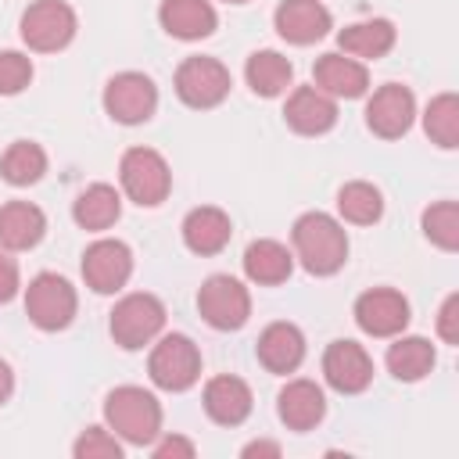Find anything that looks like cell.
Returning a JSON list of instances; mask_svg holds the SVG:
<instances>
[{
    "label": "cell",
    "mask_w": 459,
    "mask_h": 459,
    "mask_svg": "<svg viewBox=\"0 0 459 459\" xmlns=\"http://www.w3.org/2000/svg\"><path fill=\"white\" fill-rule=\"evenodd\" d=\"M226 4H247V0H226Z\"/></svg>",
    "instance_id": "ab89813d"
},
{
    "label": "cell",
    "mask_w": 459,
    "mask_h": 459,
    "mask_svg": "<svg viewBox=\"0 0 459 459\" xmlns=\"http://www.w3.org/2000/svg\"><path fill=\"white\" fill-rule=\"evenodd\" d=\"M18 32L29 50L57 54L75 39L79 18H75L72 4H65V0H32L18 18Z\"/></svg>",
    "instance_id": "277c9868"
},
{
    "label": "cell",
    "mask_w": 459,
    "mask_h": 459,
    "mask_svg": "<svg viewBox=\"0 0 459 459\" xmlns=\"http://www.w3.org/2000/svg\"><path fill=\"white\" fill-rule=\"evenodd\" d=\"M323 380L337 394H362L373 384V359L359 341H330L323 351Z\"/></svg>",
    "instance_id": "5bb4252c"
},
{
    "label": "cell",
    "mask_w": 459,
    "mask_h": 459,
    "mask_svg": "<svg viewBox=\"0 0 459 459\" xmlns=\"http://www.w3.org/2000/svg\"><path fill=\"white\" fill-rule=\"evenodd\" d=\"M201 402H204L208 420H215L219 427H240V423L251 416V409H255V398H251L247 380H240V377H233V373L212 377V380L204 384Z\"/></svg>",
    "instance_id": "d6986e66"
},
{
    "label": "cell",
    "mask_w": 459,
    "mask_h": 459,
    "mask_svg": "<svg viewBox=\"0 0 459 459\" xmlns=\"http://www.w3.org/2000/svg\"><path fill=\"white\" fill-rule=\"evenodd\" d=\"M14 394V369L7 366V359H0V405Z\"/></svg>",
    "instance_id": "f35d334b"
},
{
    "label": "cell",
    "mask_w": 459,
    "mask_h": 459,
    "mask_svg": "<svg viewBox=\"0 0 459 459\" xmlns=\"http://www.w3.org/2000/svg\"><path fill=\"white\" fill-rule=\"evenodd\" d=\"M47 172V151L36 140H14L0 154V176L11 186H32Z\"/></svg>",
    "instance_id": "f1b7e54d"
},
{
    "label": "cell",
    "mask_w": 459,
    "mask_h": 459,
    "mask_svg": "<svg viewBox=\"0 0 459 459\" xmlns=\"http://www.w3.org/2000/svg\"><path fill=\"white\" fill-rule=\"evenodd\" d=\"M351 316L369 337H398L409 326V298L394 287H369L355 298Z\"/></svg>",
    "instance_id": "7c38bea8"
},
{
    "label": "cell",
    "mask_w": 459,
    "mask_h": 459,
    "mask_svg": "<svg viewBox=\"0 0 459 459\" xmlns=\"http://www.w3.org/2000/svg\"><path fill=\"white\" fill-rule=\"evenodd\" d=\"M312 79H316L312 86H319L333 100H359L369 90V68H366V61H355V57H348L341 50L319 54L316 65H312Z\"/></svg>",
    "instance_id": "9a60e30c"
},
{
    "label": "cell",
    "mask_w": 459,
    "mask_h": 459,
    "mask_svg": "<svg viewBox=\"0 0 459 459\" xmlns=\"http://www.w3.org/2000/svg\"><path fill=\"white\" fill-rule=\"evenodd\" d=\"M437 337L445 344H459V294H448L437 308Z\"/></svg>",
    "instance_id": "d590c367"
},
{
    "label": "cell",
    "mask_w": 459,
    "mask_h": 459,
    "mask_svg": "<svg viewBox=\"0 0 459 459\" xmlns=\"http://www.w3.org/2000/svg\"><path fill=\"white\" fill-rule=\"evenodd\" d=\"M420 226L434 247H441V251L459 247V204L455 201H434L430 208H423Z\"/></svg>",
    "instance_id": "1f68e13d"
},
{
    "label": "cell",
    "mask_w": 459,
    "mask_h": 459,
    "mask_svg": "<svg viewBox=\"0 0 459 459\" xmlns=\"http://www.w3.org/2000/svg\"><path fill=\"white\" fill-rule=\"evenodd\" d=\"M384 362H387V373L394 377V380H402V384H416V380H423L430 369H434V362H437V355H434V344L427 341V337H394L391 344H387V355H384Z\"/></svg>",
    "instance_id": "4316f807"
},
{
    "label": "cell",
    "mask_w": 459,
    "mask_h": 459,
    "mask_svg": "<svg viewBox=\"0 0 459 459\" xmlns=\"http://www.w3.org/2000/svg\"><path fill=\"white\" fill-rule=\"evenodd\" d=\"M172 86H176V97H179L186 108L208 111V108H219V104L230 97L233 75H230V68H226L219 57L194 54V57H186V61L176 68Z\"/></svg>",
    "instance_id": "ba28073f"
},
{
    "label": "cell",
    "mask_w": 459,
    "mask_h": 459,
    "mask_svg": "<svg viewBox=\"0 0 459 459\" xmlns=\"http://www.w3.org/2000/svg\"><path fill=\"white\" fill-rule=\"evenodd\" d=\"M147 373L161 391H186L201 380V351L186 333H161L151 348Z\"/></svg>",
    "instance_id": "52a82bcc"
},
{
    "label": "cell",
    "mask_w": 459,
    "mask_h": 459,
    "mask_svg": "<svg viewBox=\"0 0 459 459\" xmlns=\"http://www.w3.org/2000/svg\"><path fill=\"white\" fill-rule=\"evenodd\" d=\"M151 452H154V459H194L197 455V448H194V441L190 437H179V434H158L154 441H151Z\"/></svg>",
    "instance_id": "e575fe53"
},
{
    "label": "cell",
    "mask_w": 459,
    "mask_h": 459,
    "mask_svg": "<svg viewBox=\"0 0 459 459\" xmlns=\"http://www.w3.org/2000/svg\"><path fill=\"white\" fill-rule=\"evenodd\" d=\"M273 25L280 39L294 47H308L333 29V18L319 0H280V7L273 11Z\"/></svg>",
    "instance_id": "2e32d148"
},
{
    "label": "cell",
    "mask_w": 459,
    "mask_h": 459,
    "mask_svg": "<svg viewBox=\"0 0 459 459\" xmlns=\"http://www.w3.org/2000/svg\"><path fill=\"white\" fill-rule=\"evenodd\" d=\"M104 423L122 445L143 448L161 434V402L136 384H122L104 398Z\"/></svg>",
    "instance_id": "7a4b0ae2"
},
{
    "label": "cell",
    "mask_w": 459,
    "mask_h": 459,
    "mask_svg": "<svg viewBox=\"0 0 459 459\" xmlns=\"http://www.w3.org/2000/svg\"><path fill=\"white\" fill-rule=\"evenodd\" d=\"M290 255L312 276H333L348 262V233L326 212H305L290 226Z\"/></svg>",
    "instance_id": "6da1fadb"
},
{
    "label": "cell",
    "mask_w": 459,
    "mask_h": 459,
    "mask_svg": "<svg viewBox=\"0 0 459 459\" xmlns=\"http://www.w3.org/2000/svg\"><path fill=\"white\" fill-rule=\"evenodd\" d=\"M158 22L172 39H183V43L208 39L219 29V14L212 0H161Z\"/></svg>",
    "instance_id": "44dd1931"
},
{
    "label": "cell",
    "mask_w": 459,
    "mask_h": 459,
    "mask_svg": "<svg viewBox=\"0 0 459 459\" xmlns=\"http://www.w3.org/2000/svg\"><path fill=\"white\" fill-rule=\"evenodd\" d=\"M276 416L287 430H312L326 416V394L316 380H287L276 394Z\"/></svg>",
    "instance_id": "ac0fdd59"
},
{
    "label": "cell",
    "mask_w": 459,
    "mask_h": 459,
    "mask_svg": "<svg viewBox=\"0 0 459 459\" xmlns=\"http://www.w3.org/2000/svg\"><path fill=\"white\" fill-rule=\"evenodd\" d=\"M337 212L351 226H373L384 215V194L366 179H351L337 190Z\"/></svg>",
    "instance_id": "f546056e"
},
{
    "label": "cell",
    "mask_w": 459,
    "mask_h": 459,
    "mask_svg": "<svg viewBox=\"0 0 459 459\" xmlns=\"http://www.w3.org/2000/svg\"><path fill=\"white\" fill-rule=\"evenodd\" d=\"M197 312L212 330L230 333V330H240L251 319V294L237 276L215 273L197 290Z\"/></svg>",
    "instance_id": "9c48e42d"
},
{
    "label": "cell",
    "mask_w": 459,
    "mask_h": 459,
    "mask_svg": "<svg viewBox=\"0 0 459 459\" xmlns=\"http://www.w3.org/2000/svg\"><path fill=\"white\" fill-rule=\"evenodd\" d=\"M133 276V251L118 237H100L82 251V280L93 294H115Z\"/></svg>",
    "instance_id": "8fae6325"
},
{
    "label": "cell",
    "mask_w": 459,
    "mask_h": 459,
    "mask_svg": "<svg viewBox=\"0 0 459 459\" xmlns=\"http://www.w3.org/2000/svg\"><path fill=\"white\" fill-rule=\"evenodd\" d=\"M244 79L251 86L255 97H280L287 93L290 79H294V65L280 54V50H255L244 65Z\"/></svg>",
    "instance_id": "83f0119b"
},
{
    "label": "cell",
    "mask_w": 459,
    "mask_h": 459,
    "mask_svg": "<svg viewBox=\"0 0 459 459\" xmlns=\"http://www.w3.org/2000/svg\"><path fill=\"white\" fill-rule=\"evenodd\" d=\"M244 276L258 287H280L290 273H294V255L287 251V244L258 237L244 247Z\"/></svg>",
    "instance_id": "d4e9b609"
},
{
    "label": "cell",
    "mask_w": 459,
    "mask_h": 459,
    "mask_svg": "<svg viewBox=\"0 0 459 459\" xmlns=\"http://www.w3.org/2000/svg\"><path fill=\"white\" fill-rule=\"evenodd\" d=\"M108 330H111L115 344L126 348V351L147 348L165 330V305H161V298L147 294V290H133V294L118 298L115 308H111Z\"/></svg>",
    "instance_id": "3957f363"
},
{
    "label": "cell",
    "mask_w": 459,
    "mask_h": 459,
    "mask_svg": "<svg viewBox=\"0 0 459 459\" xmlns=\"http://www.w3.org/2000/svg\"><path fill=\"white\" fill-rule=\"evenodd\" d=\"M47 233V215L32 201H7L0 204V247L7 251H32Z\"/></svg>",
    "instance_id": "603a6c76"
},
{
    "label": "cell",
    "mask_w": 459,
    "mask_h": 459,
    "mask_svg": "<svg viewBox=\"0 0 459 459\" xmlns=\"http://www.w3.org/2000/svg\"><path fill=\"white\" fill-rule=\"evenodd\" d=\"M122 452H126V445L108 427H86L72 445L75 459H122Z\"/></svg>",
    "instance_id": "d6a6232c"
},
{
    "label": "cell",
    "mask_w": 459,
    "mask_h": 459,
    "mask_svg": "<svg viewBox=\"0 0 459 459\" xmlns=\"http://www.w3.org/2000/svg\"><path fill=\"white\" fill-rule=\"evenodd\" d=\"M416 118V97L409 86L402 82H384L380 90H373V97L366 100V126L373 136L380 140H398L412 129Z\"/></svg>",
    "instance_id": "4fadbf2b"
},
{
    "label": "cell",
    "mask_w": 459,
    "mask_h": 459,
    "mask_svg": "<svg viewBox=\"0 0 459 459\" xmlns=\"http://www.w3.org/2000/svg\"><path fill=\"white\" fill-rule=\"evenodd\" d=\"M244 459H280V445L276 441H247L240 448Z\"/></svg>",
    "instance_id": "74e56055"
},
{
    "label": "cell",
    "mask_w": 459,
    "mask_h": 459,
    "mask_svg": "<svg viewBox=\"0 0 459 459\" xmlns=\"http://www.w3.org/2000/svg\"><path fill=\"white\" fill-rule=\"evenodd\" d=\"M179 233H183V244H186L194 255L204 258V255H219V251L230 244V237H233V222H230V215H226L222 208H215V204H201V208L186 212Z\"/></svg>",
    "instance_id": "7402d4cb"
},
{
    "label": "cell",
    "mask_w": 459,
    "mask_h": 459,
    "mask_svg": "<svg viewBox=\"0 0 459 459\" xmlns=\"http://www.w3.org/2000/svg\"><path fill=\"white\" fill-rule=\"evenodd\" d=\"M75 312H79V294L61 273H39V276L29 280V287H25V316H29V323L36 330L57 333V330L72 326Z\"/></svg>",
    "instance_id": "8992f818"
},
{
    "label": "cell",
    "mask_w": 459,
    "mask_h": 459,
    "mask_svg": "<svg viewBox=\"0 0 459 459\" xmlns=\"http://www.w3.org/2000/svg\"><path fill=\"white\" fill-rule=\"evenodd\" d=\"M283 122L301 136H323L337 126V100L319 86H298L283 104Z\"/></svg>",
    "instance_id": "e0dca14e"
},
{
    "label": "cell",
    "mask_w": 459,
    "mask_h": 459,
    "mask_svg": "<svg viewBox=\"0 0 459 459\" xmlns=\"http://www.w3.org/2000/svg\"><path fill=\"white\" fill-rule=\"evenodd\" d=\"M122 194L140 208H158L172 190V169L154 147H129L118 161Z\"/></svg>",
    "instance_id": "5b68a950"
},
{
    "label": "cell",
    "mask_w": 459,
    "mask_h": 459,
    "mask_svg": "<svg viewBox=\"0 0 459 459\" xmlns=\"http://www.w3.org/2000/svg\"><path fill=\"white\" fill-rule=\"evenodd\" d=\"M32 82V57L22 50H0V97H14Z\"/></svg>",
    "instance_id": "836d02e7"
},
{
    "label": "cell",
    "mask_w": 459,
    "mask_h": 459,
    "mask_svg": "<svg viewBox=\"0 0 459 459\" xmlns=\"http://www.w3.org/2000/svg\"><path fill=\"white\" fill-rule=\"evenodd\" d=\"M255 355L262 362V369L276 373V377H287L294 373L301 362H305V333L280 319V323H269L262 333H258V344H255Z\"/></svg>",
    "instance_id": "ffe728a7"
},
{
    "label": "cell",
    "mask_w": 459,
    "mask_h": 459,
    "mask_svg": "<svg viewBox=\"0 0 459 459\" xmlns=\"http://www.w3.org/2000/svg\"><path fill=\"white\" fill-rule=\"evenodd\" d=\"M423 133L441 151H455L459 147V97L455 93H437L427 104V111H423Z\"/></svg>",
    "instance_id": "4dcf8cb0"
},
{
    "label": "cell",
    "mask_w": 459,
    "mask_h": 459,
    "mask_svg": "<svg viewBox=\"0 0 459 459\" xmlns=\"http://www.w3.org/2000/svg\"><path fill=\"white\" fill-rule=\"evenodd\" d=\"M122 215V194L111 186V183H90L86 190H79V197L72 201V219L75 226L90 230V233H100V230H111Z\"/></svg>",
    "instance_id": "484cf974"
},
{
    "label": "cell",
    "mask_w": 459,
    "mask_h": 459,
    "mask_svg": "<svg viewBox=\"0 0 459 459\" xmlns=\"http://www.w3.org/2000/svg\"><path fill=\"white\" fill-rule=\"evenodd\" d=\"M22 290V273H18V262H14V251L0 247V305H7L14 294Z\"/></svg>",
    "instance_id": "8d00e7d4"
},
{
    "label": "cell",
    "mask_w": 459,
    "mask_h": 459,
    "mask_svg": "<svg viewBox=\"0 0 459 459\" xmlns=\"http://www.w3.org/2000/svg\"><path fill=\"white\" fill-rule=\"evenodd\" d=\"M398 39V29L394 22L387 18H366V22H351L337 32V47L341 54L355 57V61H377L384 57Z\"/></svg>",
    "instance_id": "cb8c5ba5"
},
{
    "label": "cell",
    "mask_w": 459,
    "mask_h": 459,
    "mask_svg": "<svg viewBox=\"0 0 459 459\" xmlns=\"http://www.w3.org/2000/svg\"><path fill=\"white\" fill-rule=\"evenodd\" d=\"M104 111L118 126H143L158 111V86L143 72H118L104 86Z\"/></svg>",
    "instance_id": "30bf717a"
}]
</instances>
